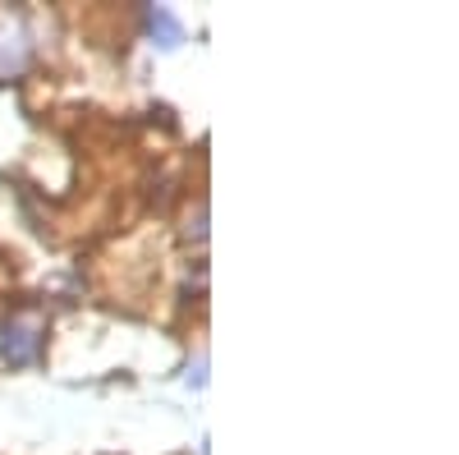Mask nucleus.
<instances>
[{
    "label": "nucleus",
    "instance_id": "nucleus-3",
    "mask_svg": "<svg viewBox=\"0 0 459 455\" xmlns=\"http://www.w3.org/2000/svg\"><path fill=\"white\" fill-rule=\"evenodd\" d=\"M147 28H152V37H161V47H179L184 42V28L175 23V14L170 10H147Z\"/></svg>",
    "mask_w": 459,
    "mask_h": 455
},
{
    "label": "nucleus",
    "instance_id": "nucleus-1",
    "mask_svg": "<svg viewBox=\"0 0 459 455\" xmlns=\"http://www.w3.org/2000/svg\"><path fill=\"white\" fill-rule=\"evenodd\" d=\"M28 32H23V23L19 19H10V14H0V74H19L23 65H28Z\"/></svg>",
    "mask_w": 459,
    "mask_h": 455
},
{
    "label": "nucleus",
    "instance_id": "nucleus-2",
    "mask_svg": "<svg viewBox=\"0 0 459 455\" xmlns=\"http://www.w3.org/2000/svg\"><path fill=\"white\" fill-rule=\"evenodd\" d=\"M5 354H10V363H28V359L37 354V331H32L28 322L5 327Z\"/></svg>",
    "mask_w": 459,
    "mask_h": 455
}]
</instances>
